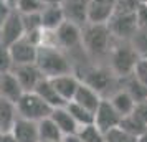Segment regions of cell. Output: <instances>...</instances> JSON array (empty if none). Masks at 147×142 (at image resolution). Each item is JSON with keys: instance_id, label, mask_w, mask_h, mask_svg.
Returning a JSON list of instances; mask_svg holds the SVG:
<instances>
[{"instance_id": "obj_34", "label": "cell", "mask_w": 147, "mask_h": 142, "mask_svg": "<svg viewBox=\"0 0 147 142\" xmlns=\"http://www.w3.org/2000/svg\"><path fill=\"white\" fill-rule=\"evenodd\" d=\"M3 142H17L13 139V135L10 134V132H5V134H3Z\"/></svg>"}, {"instance_id": "obj_13", "label": "cell", "mask_w": 147, "mask_h": 142, "mask_svg": "<svg viewBox=\"0 0 147 142\" xmlns=\"http://www.w3.org/2000/svg\"><path fill=\"white\" fill-rule=\"evenodd\" d=\"M116 0H89L88 23H107L114 13Z\"/></svg>"}, {"instance_id": "obj_9", "label": "cell", "mask_w": 147, "mask_h": 142, "mask_svg": "<svg viewBox=\"0 0 147 142\" xmlns=\"http://www.w3.org/2000/svg\"><path fill=\"white\" fill-rule=\"evenodd\" d=\"M36 48H38V45H35L33 41H30L27 36H22L20 40L12 43L8 46V50H10V56H12V61H13V66L35 63Z\"/></svg>"}, {"instance_id": "obj_12", "label": "cell", "mask_w": 147, "mask_h": 142, "mask_svg": "<svg viewBox=\"0 0 147 142\" xmlns=\"http://www.w3.org/2000/svg\"><path fill=\"white\" fill-rule=\"evenodd\" d=\"M113 71L109 68H91L84 73V78H80L81 81L88 84L89 88L102 94L113 83Z\"/></svg>"}, {"instance_id": "obj_27", "label": "cell", "mask_w": 147, "mask_h": 142, "mask_svg": "<svg viewBox=\"0 0 147 142\" xmlns=\"http://www.w3.org/2000/svg\"><path fill=\"white\" fill-rule=\"evenodd\" d=\"M76 135L80 137L81 142H106L104 132L99 131L94 124H88V126H81L78 129Z\"/></svg>"}, {"instance_id": "obj_18", "label": "cell", "mask_w": 147, "mask_h": 142, "mask_svg": "<svg viewBox=\"0 0 147 142\" xmlns=\"http://www.w3.org/2000/svg\"><path fill=\"white\" fill-rule=\"evenodd\" d=\"M61 22H65V17H63V10H61L60 3L43 5V8L40 10V23L45 32H53Z\"/></svg>"}, {"instance_id": "obj_33", "label": "cell", "mask_w": 147, "mask_h": 142, "mask_svg": "<svg viewBox=\"0 0 147 142\" xmlns=\"http://www.w3.org/2000/svg\"><path fill=\"white\" fill-rule=\"evenodd\" d=\"M63 142H81V141L76 134H73V135H65L63 137Z\"/></svg>"}, {"instance_id": "obj_10", "label": "cell", "mask_w": 147, "mask_h": 142, "mask_svg": "<svg viewBox=\"0 0 147 142\" xmlns=\"http://www.w3.org/2000/svg\"><path fill=\"white\" fill-rule=\"evenodd\" d=\"M12 73H13L15 78L18 79L22 89H23L25 93H27V91H33L35 86L45 78L35 63H30V65H17V66L12 68Z\"/></svg>"}, {"instance_id": "obj_1", "label": "cell", "mask_w": 147, "mask_h": 142, "mask_svg": "<svg viewBox=\"0 0 147 142\" xmlns=\"http://www.w3.org/2000/svg\"><path fill=\"white\" fill-rule=\"evenodd\" d=\"M35 65L45 78H55L60 75L73 73V65L63 50L51 43H41L36 48Z\"/></svg>"}, {"instance_id": "obj_25", "label": "cell", "mask_w": 147, "mask_h": 142, "mask_svg": "<svg viewBox=\"0 0 147 142\" xmlns=\"http://www.w3.org/2000/svg\"><path fill=\"white\" fill-rule=\"evenodd\" d=\"M65 108L68 109V112L71 114V117H73L74 121H76V124L78 126H88V124H93V117L94 114L91 112V111H88L86 108H83V106H80L78 102L74 101H68L66 104H65Z\"/></svg>"}, {"instance_id": "obj_24", "label": "cell", "mask_w": 147, "mask_h": 142, "mask_svg": "<svg viewBox=\"0 0 147 142\" xmlns=\"http://www.w3.org/2000/svg\"><path fill=\"white\" fill-rule=\"evenodd\" d=\"M17 117L18 116H17V109H15L13 102L0 98V131L2 132H8Z\"/></svg>"}, {"instance_id": "obj_5", "label": "cell", "mask_w": 147, "mask_h": 142, "mask_svg": "<svg viewBox=\"0 0 147 142\" xmlns=\"http://www.w3.org/2000/svg\"><path fill=\"white\" fill-rule=\"evenodd\" d=\"M114 40L131 41L140 28L136 12H114L106 23Z\"/></svg>"}, {"instance_id": "obj_7", "label": "cell", "mask_w": 147, "mask_h": 142, "mask_svg": "<svg viewBox=\"0 0 147 142\" xmlns=\"http://www.w3.org/2000/svg\"><path fill=\"white\" fill-rule=\"evenodd\" d=\"M121 117L117 114V111L113 108V104L109 99L106 98H102L99 102V106L96 108L94 111V117H93V124L96 127L102 131L104 134H106L107 131H111L114 127H119V122H121Z\"/></svg>"}, {"instance_id": "obj_14", "label": "cell", "mask_w": 147, "mask_h": 142, "mask_svg": "<svg viewBox=\"0 0 147 142\" xmlns=\"http://www.w3.org/2000/svg\"><path fill=\"white\" fill-rule=\"evenodd\" d=\"M50 81L53 84L55 91L58 93L61 99L65 102L71 101L73 99L76 89L80 86L81 79L78 76H74V73H66V75H60V76H55V78H50Z\"/></svg>"}, {"instance_id": "obj_2", "label": "cell", "mask_w": 147, "mask_h": 142, "mask_svg": "<svg viewBox=\"0 0 147 142\" xmlns=\"http://www.w3.org/2000/svg\"><path fill=\"white\" fill-rule=\"evenodd\" d=\"M113 35L106 23H86L81 28V46L91 56H104L113 45Z\"/></svg>"}, {"instance_id": "obj_29", "label": "cell", "mask_w": 147, "mask_h": 142, "mask_svg": "<svg viewBox=\"0 0 147 142\" xmlns=\"http://www.w3.org/2000/svg\"><path fill=\"white\" fill-rule=\"evenodd\" d=\"M43 0H17V12L20 13H36L43 8Z\"/></svg>"}, {"instance_id": "obj_31", "label": "cell", "mask_w": 147, "mask_h": 142, "mask_svg": "<svg viewBox=\"0 0 147 142\" xmlns=\"http://www.w3.org/2000/svg\"><path fill=\"white\" fill-rule=\"evenodd\" d=\"M132 75L139 79L144 86H147V58H139L134 66Z\"/></svg>"}, {"instance_id": "obj_22", "label": "cell", "mask_w": 147, "mask_h": 142, "mask_svg": "<svg viewBox=\"0 0 147 142\" xmlns=\"http://www.w3.org/2000/svg\"><path fill=\"white\" fill-rule=\"evenodd\" d=\"M38 127V137L40 141H50V142H61L63 141V134L58 129V126L53 122L51 117H45L41 121L36 122Z\"/></svg>"}, {"instance_id": "obj_36", "label": "cell", "mask_w": 147, "mask_h": 142, "mask_svg": "<svg viewBox=\"0 0 147 142\" xmlns=\"http://www.w3.org/2000/svg\"><path fill=\"white\" fill-rule=\"evenodd\" d=\"M38 142H50V141H38ZM61 142H63V141H61Z\"/></svg>"}, {"instance_id": "obj_28", "label": "cell", "mask_w": 147, "mask_h": 142, "mask_svg": "<svg viewBox=\"0 0 147 142\" xmlns=\"http://www.w3.org/2000/svg\"><path fill=\"white\" fill-rule=\"evenodd\" d=\"M104 137H106V142H139V137L122 131L121 127H114L107 131Z\"/></svg>"}, {"instance_id": "obj_19", "label": "cell", "mask_w": 147, "mask_h": 142, "mask_svg": "<svg viewBox=\"0 0 147 142\" xmlns=\"http://www.w3.org/2000/svg\"><path fill=\"white\" fill-rule=\"evenodd\" d=\"M50 117H51V119H53V122L58 126V129L61 131L63 137H65V135L76 134V132H78V129H80V126L76 124V121L71 117V114L68 112V109L65 108V106L53 108V111H51Z\"/></svg>"}, {"instance_id": "obj_30", "label": "cell", "mask_w": 147, "mask_h": 142, "mask_svg": "<svg viewBox=\"0 0 147 142\" xmlns=\"http://www.w3.org/2000/svg\"><path fill=\"white\" fill-rule=\"evenodd\" d=\"M12 68H13V61L10 56V50L7 45L0 43V75L12 71Z\"/></svg>"}, {"instance_id": "obj_3", "label": "cell", "mask_w": 147, "mask_h": 142, "mask_svg": "<svg viewBox=\"0 0 147 142\" xmlns=\"http://www.w3.org/2000/svg\"><path fill=\"white\" fill-rule=\"evenodd\" d=\"M117 43L116 45H111V50H109V61H111V71H113L116 76H127L134 71V66L139 60L140 56L139 53L136 51V48L131 41H121L116 40Z\"/></svg>"}, {"instance_id": "obj_15", "label": "cell", "mask_w": 147, "mask_h": 142, "mask_svg": "<svg viewBox=\"0 0 147 142\" xmlns=\"http://www.w3.org/2000/svg\"><path fill=\"white\" fill-rule=\"evenodd\" d=\"M13 135V139L17 142H38V127L35 121H28L23 117H17L13 122V126L8 131Z\"/></svg>"}, {"instance_id": "obj_21", "label": "cell", "mask_w": 147, "mask_h": 142, "mask_svg": "<svg viewBox=\"0 0 147 142\" xmlns=\"http://www.w3.org/2000/svg\"><path fill=\"white\" fill-rule=\"evenodd\" d=\"M109 101H111L113 108L117 111V114H119L121 117L132 114L134 108H136V101L132 99V96L129 94L127 91H124L122 88H121L119 91H116V93L109 98Z\"/></svg>"}, {"instance_id": "obj_4", "label": "cell", "mask_w": 147, "mask_h": 142, "mask_svg": "<svg viewBox=\"0 0 147 142\" xmlns=\"http://www.w3.org/2000/svg\"><path fill=\"white\" fill-rule=\"evenodd\" d=\"M15 109H17V116L28 119V121L38 122L45 117H50L53 108L45 102L35 91H27L20 96V99L15 102Z\"/></svg>"}, {"instance_id": "obj_35", "label": "cell", "mask_w": 147, "mask_h": 142, "mask_svg": "<svg viewBox=\"0 0 147 142\" xmlns=\"http://www.w3.org/2000/svg\"><path fill=\"white\" fill-rule=\"evenodd\" d=\"M3 134H5V132H2V131H0V142H3Z\"/></svg>"}, {"instance_id": "obj_26", "label": "cell", "mask_w": 147, "mask_h": 142, "mask_svg": "<svg viewBox=\"0 0 147 142\" xmlns=\"http://www.w3.org/2000/svg\"><path fill=\"white\" fill-rule=\"evenodd\" d=\"M119 127L122 129V131L129 132V134L136 135V137H140L142 132L146 131L147 124H144V122L140 121V119H137L134 114H129V116H124V117L121 119Z\"/></svg>"}, {"instance_id": "obj_17", "label": "cell", "mask_w": 147, "mask_h": 142, "mask_svg": "<svg viewBox=\"0 0 147 142\" xmlns=\"http://www.w3.org/2000/svg\"><path fill=\"white\" fill-rule=\"evenodd\" d=\"M101 99H102V96H101L98 91H94L93 88H89L88 84H84V83L81 81L71 101L78 102L80 106L86 108L88 111H91V112L94 114V111H96V108L99 106Z\"/></svg>"}, {"instance_id": "obj_8", "label": "cell", "mask_w": 147, "mask_h": 142, "mask_svg": "<svg viewBox=\"0 0 147 142\" xmlns=\"http://www.w3.org/2000/svg\"><path fill=\"white\" fill-rule=\"evenodd\" d=\"M25 35V27H23V20H22L20 12L12 10L10 15L7 17V20L2 23L0 27V43L10 46L12 43H15L17 40H20Z\"/></svg>"}, {"instance_id": "obj_20", "label": "cell", "mask_w": 147, "mask_h": 142, "mask_svg": "<svg viewBox=\"0 0 147 142\" xmlns=\"http://www.w3.org/2000/svg\"><path fill=\"white\" fill-rule=\"evenodd\" d=\"M33 91L40 96L45 102H48L51 108H60V106H65V104H66V102L58 96V93L55 91L53 84L50 81V78H43V79L35 86Z\"/></svg>"}, {"instance_id": "obj_11", "label": "cell", "mask_w": 147, "mask_h": 142, "mask_svg": "<svg viewBox=\"0 0 147 142\" xmlns=\"http://www.w3.org/2000/svg\"><path fill=\"white\" fill-rule=\"evenodd\" d=\"M88 3L89 0H63L60 7L65 20L84 27L88 23Z\"/></svg>"}, {"instance_id": "obj_23", "label": "cell", "mask_w": 147, "mask_h": 142, "mask_svg": "<svg viewBox=\"0 0 147 142\" xmlns=\"http://www.w3.org/2000/svg\"><path fill=\"white\" fill-rule=\"evenodd\" d=\"M122 83H124V91H127L129 94L132 96V99L136 101V104L140 101L147 99V86H144L142 83L131 73L127 76H122Z\"/></svg>"}, {"instance_id": "obj_32", "label": "cell", "mask_w": 147, "mask_h": 142, "mask_svg": "<svg viewBox=\"0 0 147 142\" xmlns=\"http://www.w3.org/2000/svg\"><path fill=\"white\" fill-rule=\"evenodd\" d=\"M12 10H13V8L8 3V0H0V27H2L3 22L7 20V17L10 15Z\"/></svg>"}, {"instance_id": "obj_6", "label": "cell", "mask_w": 147, "mask_h": 142, "mask_svg": "<svg viewBox=\"0 0 147 142\" xmlns=\"http://www.w3.org/2000/svg\"><path fill=\"white\" fill-rule=\"evenodd\" d=\"M81 28L76 23L71 22H61L53 32V41L51 45L61 48V50H74V48L81 46Z\"/></svg>"}, {"instance_id": "obj_16", "label": "cell", "mask_w": 147, "mask_h": 142, "mask_svg": "<svg viewBox=\"0 0 147 142\" xmlns=\"http://www.w3.org/2000/svg\"><path fill=\"white\" fill-rule=\"evenodd\" d=\"M23 93L25 91L22 89L20 83H18V79L15 78V75L12 71L0 75V98H3V99H7V101L15 104Z\"/></svg>"}, {"instance_id": "obj_37", "label": "cell", "mask_w": 147, "mask_h": 142, "mask_svg": "<svg viewBox=\"0 0 147 142\" xmlns=\"http://www.w3.org/2000/svg\"><path fill=\"white\" fill-rule=\"evenodd\" d=\"M144 28H147V27H144Z\"/></svg>"}]
</instances>
